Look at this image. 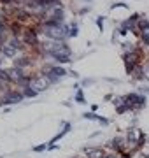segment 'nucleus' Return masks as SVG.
<instances>
[{
	"mask_svg": "<svg viewBox=\"0 0 149 158\" xmlns=\"http://www.w3.org/2000/svg\"><path fill=\"white\" fill-rule=\"evenodd\" d=\"M23 100V91H16L11 90L4 93V98H2V104H18V102Z\"/></svg>",
	"mask_w": 149,
	"mask_h": 158,
	"instance_id": "obj_1",
	"label": "nucleus"
},
{
	"mask_svg": "<svg viewBox=\"0 0 149 158\" xmlns=\"http://www.w3.org/2000/svg\"><path fill=\"white\" fill-rule=\"evenodd\" d=\"M37 40H39V37H37V30L35 28H26L23 32V42L25 44L35 46L37 44Z\"/></svg>",
	"mask_w": 149,
	"mask_h": 158,
	"instance_id": "obj_2",
	"label": "nucleus"
},
{
	"mask_svg": "<svg viewBox=\"0 0 149 158\" xmlns=\"http://www.w3.org/2000/svg\"><path fill=\"white\" fill-rule=\"evenodd\" d=\"M32 88H34L35 91H37V93H39V91H44L47 88V86H49V81H47V77H40V79H34V81H32Z\"/></svg>",
	"mask_w": 149,
	"mask_h": 158,
	"instance_id": "obj_3",
	"label": "nucleus"
},
{
	"mask_svg": "<svg viewBox=\"0 0 149 158\" xmlns=\"http://www.w3.org/2000/svg\"><path fill=\"white\" fill-rule=\"evenodd\" d=\"M103 155H105V153H103L102 149H98V148H90V149H86L88 158H103Z\"/></svg>",
	"mask_w": 149,
	"mask_h": 158,
	"instance_id": "obj_4",
	"label": "nucleus"
},
{
	"mask_svg": "<svg viewBox=\"0 0 149 158\" xmlns=\"http://www.w3.org/2000/svg\"><path fill=\"white\" fill-rule=\"evenodd\" d=\"M7 44L11 46V48H14L16 51H19V49H23V48H25V42H23V40H19L18 37H11Z\"/></svg>",
	"mask_w": 149,
	"mask_h": 158,
	"instance_id": "obj_5",
	"label": "nucleus"
},
{
	"mask_svg": "<svg viewBox=\"0 0 149 158\" xmlns=\"http://www.w3.org/2000/svg\"><path fill=\"white\" fill-rule=\"evenodd\" d=\"M132 76H133V79H137V81H142V79L146 77V69H144L142 65H137Z\"/></svg>",
	"mask_w": 149,
	"mask_h": 158,
	"instance_id": "obj_6",
	"label": "nucleus"
},
{
	"mask_svg": "<svg viewBox=\"0 0 149 158\" xmlns=\"http://www.w3.org/2000/svg\"><path fill=\"white\" fill-rule=\"evenodd\" d=\"M128 111H133L128 104H125V102H121V104H118L116 106V113L118 114H125V113H128Z\"/></svg>",
	"mask_w": 149,
	"mask_h": 158,
	"instance_id": "obj_7",
	"label": "nucleus"
},
{
	"mask_svg": "<svg viewBox=\"0 0 149 158\" xmlns=\"http://www.w3.org/2000/svg\"><path fill=\"white\" fill-rule=\"evenodd\" d=\"M2 55H4L6 58H14V56H16V49H14V48H11V46L7 44L6 48L2 49Z\"/></svg>",
	"mask_w": 149,
	"mask_h": 158,
	"instance_id": "obj_8",
	"label": "nucleus"
},
{
	"mask_svg": "<svg viewBox=\"0 0 149 158\" xmlns=\"http://www.w3.org/2000/svg\"><path fill=\"white\" fill-rule=\"evenodd\" d=\"M51 19H53V21H56V23H62L63 21V11H62V9H56V11L53 12Z\"/></svg>",
	"mask_w": 149,
	"mask_h": 158,
	"instance_id": "obj_9",
	"label": "nucleus"
},
{
	"mask_svg": "<svg viewBox=\"0 0 149 158\" xmlns=\"http://www.w3.org/2000/svg\"><path fill=\"white\" fill-rule=\"evenodd\" d=\"M37 95V91L32 88V86H26V88H23V97H35Z\"/></svg>",
	"mask_w": 149,
	"mask_h": 158,
	"instance_id": "obj_10",
	"label": "nucleus"
},
{
	"mask_svg": "<svg viewBox=\"0 0 149 158\" xmlns=\"http://www.w3.org/2000/svg\"><path fill=\"white\" fill-rule=\"evenodd\" d=\"M54 60H56L58 63H69L70 62V56H69V55H58V56H54Z\"/></svg>",
	"mask_w": 149,
	"mask_h": 158,
	"instance_id": "obj_11",
	"label": "nucleus"
},
{
	"mask_svg": "<svg viewBox=\"0 0 149 158\" xmlns=\"http://www.w3.org/2000/svg\"><path fill=\"white\" fill-rule=\"evenodd\" d=\"M75 102H79V104H86V98H84L83 90H79L77 93H75Z\"/></svg>",
	"mask_w": 149,
	"mask_h": 158,
	"instance_id": "obj_12",
	"label": "nucleus"
},
{
	"mask_svg": "<svg viewBox=\"0 0 149 158\" xmlns=\"http://www.w3.org/2000/svg\"><path fill=\"white\" fill-rule=\"evenodd\" d=\"M83 118H86V119H93V121H98V118H100V116H98L97 113H84V114H83Z\"/></svg>",
	"mask_w": 149,
	"mask_h": 158,
	"instance_id": "obj_13",
	"label": "nucleus"
},
{
	"mask_svg": "<svg viewBox=\"0 0 149 158\" xmlns=\"http://www.w3.org/2000/svg\"><path fill=\"white\" fill-rule=\"evenodd\" d=\"M70 27H72V28H70V34H69V37H75V35H77V27H75V23H72Z\"/></svg>",
	"mask_w": 149,
	"mask_h": 158,
	"instance_id": "obj_14",
	"label": "nucleus"
},
{
	"mask_svg": "<svg viewBox=\"0 0 149 158\" xmlns=\"http://www.w3.org/2000/svg\"><path fill=\"white\" fill-rule=\"evenodd\" d=\"M44 149H47V146H46V144H40V146H35V148H34V151H35V153L44 151Z\"/></svg>",
	"mask_w": 149,
	"mask_h": 158,
	"instance_id": "obj_15",
	"label": "nucleus"
},
{
	"mask_svg": "<svg viewBox=\"0 0 149 158\" xmlns=\"http://www.w3.org/2000/svg\"><path fill=\"white\" fill-rule=\"evenodd\" d=\"M88 85H91V81H90V79H84V81H83V86H88Z\"/></svg>",
	"mask_w": 149,
	"mask_h": 158,
	"instance_id": "obj_16",
	"label": "nucleus"
},
{
	"mask_svg": "<svg viewBox=\"0 0 149 158\" xmlns=\"http://www.w3.org/2000/svg\"><path fill=\"white\" fill-rule=\"evenodd\" d=\"M75 158H79V156H75Z\"/></svg>",
	"mask_w": 149,
	"mask_h": 158,
	"instance_id": "obj_17",
	"label": "nucleus"
}]
</instances>
